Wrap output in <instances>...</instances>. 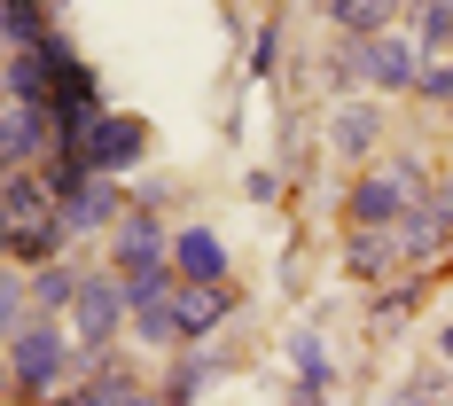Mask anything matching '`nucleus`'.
Returning <instances> with one entry per match:
<instances>
[{"label":"nucleus","instance_id":"f257e3e1","mask_svg":"<svg viewBox=\"0 0 453 406\" xmlns=\"http://www.w3.org/2000/svg\"><path fill=\"white\" fill-rule=\"evenodd\" d=\"M79 360H87V352H79L71 320H32V328H16V336H8V391H16V406L71 399Z\"/></svg>","mask_w":453,"mask_h":406},{"label":"nucleus","instance_id":"f03ea898","mask_svg":"<svg viewBox=\"0 0 453 406\" xmlns=\"http://www.w3.org/2000/svg\"><path fill=\"white\" fill-rule=\"evenodd\" d=\"M414 203H422V172H414V165H391V172H367V180H352V195H344V219L360 226V234H399V219H407Z\"/></svg>","mask_w":453,"mask_h":406},{"label":"nucleus","instance_id":"7ed1b4c3","mask_svg":"<svg viewBox=\"0 0 453 406\" xmlns=\"http://www.w3.org/2000/svg\"><path fill=\"white\" fill-rule=\"evenodd\" d=\"M55 157L87 165L94 180H126L141 157H149V126H141V118H118V110H102V118L87 126V141H79V149H55Z\"/></svg>","mask_w":453,"mask_h":406},{"label":"nucleus","instance_id":"20e7f679","mask_svg":"<svg viewBox=\"0 0 453 406\" xmlns=\"http://www.w3.org/2000/svg\"><path fill=\"white\" fill-rule=\"evenodd\" d=\"M352 71H360L375 94H422V71H430V55L414 47V32H383V40L352 47Z\"/></svg>","mask_w":453,"mask_h":406},{"label":"nucleus","instance_id":"39448f33","mask_svg":"<svg viewBox=\"0 0 453 406\" xmlns=\"http://www.w3.org/2000/svg\"><path fill=\"white\" fill-rule=\"evenodd\" d=\"M118 320H134L126 281H118V273H87V289H79V305H71V336H79V352H87V360L118 344Z\"/></svg>","mask_w":453,"mask_h":406},{"label":"nucleus","instance_id":"423d86ee","mask_svg":"<svg viewBox=\"0 0 453 406\" xmlns=\"http://www.w3.org/2000/svg\"><path fill=\"white\" fill-rule=\"evenodd\" d=\"M149 266H173V234L157 226V203H141V211H126V219L110 226V273L134 281Z\"/></svg>","mask_w":453,"mask_h":406},{"label":"nucleus","instance_id":"0eeeda50","mask_svg":"<svg viewBox=\"0 0 453 406\" xmlns=\"http://www.w3.org/2000/svg\"><path fill=\"white\" fill-rule=\"evenodd\" d=\"M173 273H180V289H226V242L211 226H173Z\"/></svg>","mask_w":453,"mask_h":406},{"label":"nucleus","instance_id":"6e6552de","mask_svg":"<svg viewBox=\"0 0 453 406\" xmlns=\"http://www.w3.org/2000/svg\"><path fill=\"white\" fill-rule=\"evenodd\" d=\"M8 172H32V157H55V110L47 102H8Z\"/></svg>","mask_w":453,"mask_h":406},{"label":"nucleus","instance_id":"1a4fd4ad","mask_svg":"<svg viewBox=\"0 0 453 406\" xmlns=\"http://www.w3.org/2000/svg\"><path fill=\"white\" fill-rule=\"evenodd\" d=\"M55 219L71 226V242H79V234H110V226L126 219V188H118V180H94V188H79L71 203H55Z\"/></svg>","mask_w":453,"mask_h":406},{"label":"nucleus","instance_id":"9d476101","mask_svg":"<svg viewBox=\"0 0 453 406\" xmlns=\"http://www.w3.org/2000/svg\"><path fill=\"white\" fill-rule=\"evenodd\" d=\"M289 367H297V391H289V406H328V344H320V328H297L289 336Z\"/></svg>","mask_w":453,"mask_h":406},{"label":"nucleus","instance_id":"9b49d317","mask_svg":"<svg viewBox=\"0 0 453 406\" xmlns=\"http://www.w3.org/2000/svg\"><path fill=\"white\" fill-rule=\"evenodd\" d=\"M226 320H234V289H180V297H173V328H180V344L211 336V328H226Z\"/></svg>","mask_w":453,"mask_h":406},{"label":"nucleus","instance_id":"f8f14e48","mask_svg":"<svg viewBox=\"0 0 453 406\" xmlns=\"http://www.w3.org/2000/svg\"><path fill=\"white\" fill-rule=\"evenodd\" d=\"M375 141H383V118H375V102H344V110H336V126H328V149H336L344 165H360Z\"/></svg>","mask_w":453,"mask_h":406},{"label":"nucleus","instance_id":"ddd939ff","mask_svg":"<svg viewBox=\"0 0 453 406\" xmlns=\"http://www.w3.org/2000/svg\"><path fill=\"white\" fill-rule=\"evenodd\" d=\"M391 16H399L391 0H328V24H336V32H344L352 47L383 40V32H391Z\"/></svg>","mask_w":453,"mask_h":406},{"label":"nucleus","instance_id":"4468645a","mask_svg":"<svg viewBox=\"0 0 453 406\" xmlns=\"http://www.w3.org/2000/svg\"><path fill=\"white\" fill-rule=\"evenodd\" d=\"M0 211H8V226H40V219H55V195H47L40 172H8V188H0Z\"/></svg>","mask_w":453,"mask_h":406},{"label":"nucleus","instance_id":"2eb2a0df","mask_svg":"<svg viewBox=\"0 0 453 406\" xmlns=\"http://www.w3.org/2000/svg\"><path fill=\"white\" fill-rule=\"evenodd\" d=\"M446 242L453 234H446V219H438V203H414L407 219H399V250H407V258H438Z\"/></svg>","mask_w":453,"mask_h":406},{"label":"nucleus","instance_id":"dca6fc26","mask_svg":"<svg viewBox=\"0 0 453 406\" xmlns=\"http://www.w3.org/2000/svg\"><path fill=\"white\" fill-rule=\"evenodd\" d=\"M414 47L430 63H453V0H422L414 8Z\"/></svg>","mask_w":453,"mask_h":406},{"label":"nucleus","instance_id":"f3484780","mask_svg":"<svg viewBox=\"0 0 453 406\" xmlns=\"http://www.w3.org/2000/svg\"><path fill=\"white\" fill-rule=\"evenodd\" d=\"M8 102H47V40L8 55Z\"/></svg>","mask_w":453,"mask_h":406},{"label":"nucleus","instance_id":"a211bd4d","mask_svg":"<svg viewBox=\"0 0 453 406\" xmlns=\"http://www.w3.org/2000/svg\"><path fill=\"white\" fill-rule=\"evenodd\" d=\"M211 383H219V360H211V352H188V360L173 367V383H165V399L196 406V391H211Z\"/></svg>","mask_w":453,"mask_h":406},{"label":"nucleus","instance_id":"6ab92c4d","mask_svg":"<svg viewBox=\"0 0 453 406\" xmlns=\"http://www.w3.org/2000/svg\"><path fill=\"white\" fill-rule=\"evenodd\" d=\"M344 273H352V281H383V273H391V234H352Z\"/></svg>","mask_w":453,"mask_h":406},{"label":"nucleus","instance_id":"aec40b11","mask_svg":"<svg viewBox=\"0 0 453 406\" xmlns=\"http://www.w3.org/2000/svg\"><path fill=\"white\" fill-rule=\"evenodd\" d=\"M40 40H55L40 0H8V55H24V47H40Z\"/></svg>","mask_w":453,"mask_h":406},{"label":"nucleus","instance_id":"412c9836","mask_svg":"<svg viewBox=\"0 0 453 406\" xmlns=\"http://www.w3.org/2000/svg\"><path fill=\"white\" fill-rule=\"evenodd\" d=\"M273 47H281V24H258V47H250V79L273 71Z\"/></svg>","mask_w":453,"mask_h":406},{"label":"nucleus","instance_id":"4be33fe9","mask_svg":"<svg viewBox=\"0 0 453 406\" xmlns=\"http://www.w3.org/2000/svg\"><path fill=\"white\" fill-rule=\"evenodd\" d=\"M422 94H430V102H446V110H453V63H430V71H422Z\"/></svg>","mask_w":453,"mask_h":406},{"label":"nucleus","instance_id":"5701e85b","mask_svg":"<svg viewBox=\"0 0 453 406\" xmlns=\"http://www.w3.org/2000/svg\"><path fill=\"white\" fill-rule=\"evenodd\" d=\"M430 203H438V219H446V234H453V180H438V188H430Z\"/></svg>","mask_w":453,"mask_h":406},{"label":"nucleus","instance_id":"b1692460","mask_svg":"<svg viewBox=\"0 0 453 406\" xmlns=\"http://www.w3.org/2000/svg\"><path fill=\"white\" fill-rule=\"evenodd\" d=\"M438 352H446V360H453V328H446V336H438Z\"/></svg>","mask_w":453,"mask_h":406},{"label":"nucleus","instance_id":"393cba45","mask_svg":"<svg viewBox=\"0 0 453 406\" xmlns=\"http://www.w3.org/2000/svg\"><path fill=\"white\" fill-rule=\"evenodd\" d=\"M391 8H422V0H391Z\"/></svg>","mask_w":453,"mask_h":406}]
</instances>
